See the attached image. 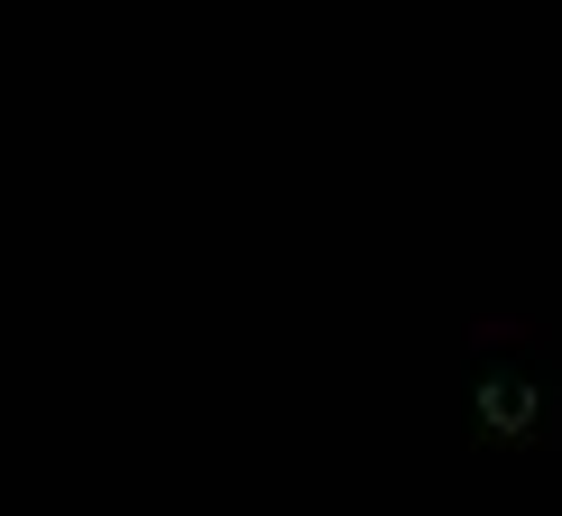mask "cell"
<instances>
[{"label": "cell", "mask_w": 562, "mask_h": 516, "mask_svg": "<svg viewBox=\"0 0 562 516\" xmlns=\"http://www.w3.org/2000/svg\"><path fill=\"white\" fill-rule=\"evenodd\" d=\"M480 415H488L498 434H526V425H535V388H526V379H488V388H480Z\"/></svg>", "instance_id": "1"}]
</instances>
